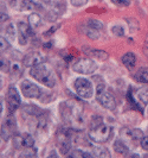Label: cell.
<instances>
[{
  "mask_svg": "<svg viewBox=\"0 0 148 158\" xmlns=\"http://www.w3.org/2000/svg\"><path fill=\"white\" fill-rule=\"evenodd\" d=\"M30 75L33 79L42 82L43 85H45L46 87H54L56 85V79L52 74V71L50 68H47L44 63L38 64L36 67H32L30 70Z\"/></svg>",
  "mask_w": 148,
  "mask_h": 158,
  "instance_id": "obj_1",
  "label": "cell"
},
{
  "mask_svg": "<svg viewBox=\"0 0 148 158\" xmlns=\"http://www.w3.org/2000/svg\"><path fill=\"white\" fill-rule=\"evenodd\" d=\"M96 99L107 110L114 111L116 108V100H115V98L113 96L111 93H109L106 89V86H104L103 82L97 85V88H96Z\"/></svg>",
  "mask_w": 148,
  "mask_h": 158,
  "instance_id": "obj_2",
  "label": "cell"
},
{
  "mask_svg": "<svg viewBox=\"0 0 148 158\" xmlns=\"http://www.w3.org/2000/svg\"><path fill=\"white\" fill-rule=\"evenodd\" d=\"M89 137L90 139H93L94 142L96 143H104L108 140V138L110 137V127L107 125H98L96 127H93L89 131Z\"/></svg>",
  "mask_w": 148,
  "mask_h": 158,
  "instance_id": "obj_3",
  "label": "cell"
},
{
  "mask_svg": "<svg viewBox=\"0 0 148 158\" xmlns=\"http://www.w3.org/2000/svg\"><path fill=\"white\" fill-rule=\"evenodd\" d=\"M72 69L76 73L88 75V74H91L97 69V63L93 60H90V58H81L76 63H74Z\"/></svg>",
  "mask_w": 148,
  "mask_h": 158,
  "instance_id": "obj_4",
  "label": "cell"
},
{
  "mask_svg": "<svg viewBox=\"0 0 148 158\" xmlns=\"http://www.w3.org/2000/svg\"><path fill=\"white\" fill-rule=\"evenodd\" d=\"M74 87H75L77 95L81 98L89 99L93 95V86H91L90 81L86 79H77L74 83Z\"/></svg>",
  "mask_w": 148,
  "mask_h": 158,
  "instance_id": "obj_5",
  "label": "cell"
},
{
  "mask_svg": "<svg viewBox=\"0 0 148 158\" xmlns=\"http://www.w3.org/2000/svg\"><path fill=\"white\" fill-rule=\"evenodd\" d=\"M20 88H22V93L24 96L29 99H37V98H40L42 95V89L37 85L32 83L27 80H24L20 83Z\"/></svg>",
  "mask_w": 148,
  "mask_h": 158,
  "instance_id": "obj_6",
  "label": "cell"
},
{
  "mask_svg": "<svg viewBox=\"0 0 148 158\" xmlns=\"http://www.w3.org/2000/svg\"><path fill=\"white\" fill-rule=\"evenodd\" d=\"M120 135L123 138V140L128 143H132V144H136L139 140H141L143 138V133L139 128H128V127H125V128L121 130Z\"/></svg>",
  "mask_w": 148,
  "mask_h": 158,
  "instance_id": "obj_7",
  "label": "cell"
},
{
  "mask_svg": "<svg viewBox=\"0 0 148 158\" xmlns=\"http://www.w3.org/2000/svg\"><path fill=\"white\" fill-rule=\"evenodd\" d=\"M6 101H7L8 110L11 113H13L20 107V95L17 92V89L14 87H10L6 94Z\"/></svg>",
  "mask_w": 148,
  "mask_h": 158,
  "instance_id": "obj_8",
  "label": "cell"
},
{
  "mask_svg": "<svg viewBox=\"0 0 148 158\" xmlns=\"http://www.w3.org/2000/svg\"><path fill=\"white\" fill-rule=\"evenodd\" d=\"M45 62V56L43 54H40L38 51H32V52H29L24 56L23 58V63L25 67H36L38 64H42Z\"/></svg>",
  "mask_w": 148,
  "mask_h": 158,
  "instance_id": "obj_9",
  "label": "cell"
},
{
  "mask_svg": "<svg viewBox=\"0 0 148 158\" xmlns=\"http://www.w3.org/2000/svg\"><path fill=\"white\" fill-rule=\"evenodd\" d=\"M10 5L16 11H33L38 8V5L32 0H11Z\"/></svg>",
  "mask_w": 148,
  "mask_h": 158,
  "instance_id": "obj_10",
  "label": "cell"
},
{
  "mask_svg": "<svg viewBox=\"0 0 148 158\" xmlns=\"http://www.w3.org/2000/svg\"><path fill=\"white\" fill-rule=\"evenodd\" d=\"M18 29H19V43L22 45H25L27 40L32 36V27L25 23H19L18 24Z\"/></svg>",
  "mask_w": 148,
  "mask_h": 158,
  "instance_id": "obj_11",
  "label": "cell"
},
{
  "mask_svg": "<svg viewBox=\"0 0 148 158\" xmlns=\"http://www.w3.org/2000/svg\"><path fill=\"white\" fill-rule=\"evenodd\" d=\"M58 144H59V150L62 155H66L70 150V139L66 132H63L58 137Z\"/></svg>",
  "mask_w": 148,
  "mask_h": 158,
  "instance_id": "obj_12",
  "label": "cell"
},
{
  "mask_svg": "<svg viewBox=\"0 0 148 158\" xmlns=\"http://www.w3.org/2000/svg\"><path fill=\"white\" fill-rule=\"evenodd\" d=\"M84 52L86 55L91 56V57H95L97 60H101V61H104L108 58V54L103 50H96V49H90V48H84Z\"/></svg>",
  "mask_w": 148,
  "mask_h": 158,
  "instance_id": "obj_13",
  "label": "cell"
},
{
  "mask_svg": "<svg viewBox=\"0 0 148 158\" xmlns=\"http://www.w3.org/2000/svg\"><path fill=\"white\" fill-rule=\"evenodd\" d=\"M122 63L125 64L128 69H133L136 63V57L133 52H127L126 55L122 56Z\"/></svg>",
  "mask_w": 148,
  "mask_h": 158,
  "instance_id": "obj_14",
  "label": "cell"
},
{
  "mask_svg": "<svg viewBox=\"0 0 148 158\" xmlns=\"http://www.w3.org/2000/svg\"><path fill=\"white\" fill-rule=\"evenodd\" d=\"M82 31L86 33V36H88L90 40H98L100 38V31L94 29V27H90L89 25H83L82 27Z\"/></svg>",
  "mask_w": 148,
  "mask_h": 158,
  "instance_id": "obj_15",
  "label": "cell"
},
{
  "mask_svg": "<svg viewBox=\"0 0 148 158\" xmlns=\"http://www.w3.org/2000/svg\"><path fill=\"white\" fill-rule=\"evenodd\" d=\"M135 79L140 83H148V68H141L135 74Z\"/></svg>",
  "mask_w": 148,
  "mask_h": 158,
  "instance_id": "obj_16",
  "label": "cell"
},
{
  "mask_svg": "<svg viewBox=\"0 0 148 158\" xmlns=\"http://www.w3.org/2000/svg\"><path fill=\"white\" fill-rule=\"evenodd\" d=\"M91 156L97 158H109L110 153L109 151L107 150V149H104V148H95V149H93Z\"/></svg>",
  "mask_w": 148,
  "mask_h": 158,
  "instance_id": "obj_17",
  "label": "cell"
},
{
  "mask_svg": "<svg viewBox=\"0 0 148 158\" xmlns=\"http://www.w3.org/2000/svg\"><path fill=\"white\" fill-rule=\"evenodd\" d=\"M42 23V19L38 13H32L31 16H29V25L31 26L32 29H36Z\"/></svg>",
  "mask_w": 148,
  "mask_h": 158,
  "instance_id": "obj_18",
  "label": "cell"
},
{
  "mask_svg": "<svg viewBox=\"0 0 148 158\" xmlns=\"http://www.w3.org/2000/svg\"><path fill=\"white\" fill-rule=\"evenodd\" d=\"M114 150H115V152H117V153L126 155V153L128 152V148H127V145H126L122 140H116V142L114 143Z\"/></svg>",
  "mask_w": 148,
  "mask_h": 158,
  "instance_id": "obj_19",
  "label": "cell"
},
{
  "mask_svg": "<svg viewBox=\"0 0 148 158\" xmlns=\"http://www.w3.org/2000/svg\"><path fill=\"white\" fill-rule=\"evenodd\" d=\"M4 126L7 128L8 131L12 133L13 131H16V128H17V125H16V120H14V118L12 117H7L6 118V120H5V124H4Z\"/></svg>",
  "mask_w": 148,
  "mask_h": 158,
  "instance_id": "obj_20",
  "label": "cell"
},
{
  "mask_svg": "<svg viewBox=\"0 0 148 158\" xmlns=\"http://www.w3.org/2000/svg\"><path fill=\"white\" fill-rule=\"evenodd\" d=\"M86 25H89L90 27H94V29H96L98 31H101L102 29H103V23L100 22V20H97V19H89L86 22Z\"/></svg>",
  "mask_w": 148,
  "mask_h": 158,
  "instance_id": "obj_21",
  "label": "cell"
},
{
  "mask_svg": "<svg viewBox=\"0 0 148 158\" xmlns=\"http://www.w3.org/2000/svg\"><path fill=\"white\" fill-rule=\"evenodd\" d=\"M23 144H24V148H29V149L33 148V146H34V139H33V137L30 135H24Z\"/></svg>",
  "mask_w": 148,
  "mask_h": 158,
  "instance_id": "obj_22",
  "label": "cell"
},
{
  "mask_svg": "<svg viewBox=\"0 0 148 158\" xmlns=\"http://www.w3.org/2000/svg\"><path fill=\"white\" fill-rule=\"evenodd\" d=\"M138 98L143 105L148 103V89H141L138 93Z\"/></svg>",
  "mask_w": 148,
  "mask_h": 158,
  "instance_id": "obj_23",
  "label": "cell"
},
{
  "mask_svg": "<svg viewBox=\"0 0 148 158\" xmlns=\"http://www.w3.org/2000/svg\"><path fill=\"white\" fill-rule=\"evenodd\" d=\"M111 32H113V35L118 36V37H122V36L125 35V30H123V27H122V26H120V25H115V26H113V27H111Z\"/></svg>",
  "mask_w": 148,
  "mask_h": 158,
  "instance_id": "obj_24",
  "label": "cell"
},
{
  "mask_svg": "<svg viewBox=\"0 0 148 158\" xmlns=\"http://www.w3.org/2000/svg\"><path fill=\"white\" fill-rule=\"evenodd\" d=\"M57 15H58V13L56 12L55 10H52V8H51L50 11H47V12H46L45 19H46V20H49V22H55L56 19H57V17H58Z\"/></svg>",
  "mask_w": 148,
  "mask_h": 158,
  "instance_id": "obj_25",
  "label": "cell"
},
{
  "mask_svg": "<svg viewBox=\"0 0 148 158\" xmlns=\"http://www.w3.org/2000/svg\"><path fill=\"white\" fill-rule=\"evenodd\" d=\"M127 22L129 23L130 32L138 31V30H139V22H138L136 19H127Z\"/></svg>",
  "mask_w": 148,
  "mask_h": 158,
  "instance_id": "obj_26",
  "label": "cell"
},
{
  "mask_svg": "<svg viewBox=\"0 0 148 158\" xmlns=\"http://www.w3.org/2000/svg\"><path fill=\"white\" fill-rule=\"evenodd\" d=\"M6 35H7V38L10 40H14V29H13L12 25H8L6 27Z\"/></svg>",
  "mask_w": 148,
  "mask_h": 158,
  "instance_id": "obj_27",
  "label": "cell"
},
{
  "mask_svg": "<svg viewBox=\"0 0 148 158\" xmlns=\"http://www.w3.org/2000/svg\"><path fill=\"white\" fill-rule=\"evenodd\" d=\"M89 0H70L71 5L75 6V7H81L83 5H86Z\"/></svg>",
  "mask_w": 148,
  "mask_h": 158,
  "instance_id": "obj_28",
  "label": "cell"
},
{
  "mask_svg": "<svg viewBox=\"0 0 148 158\" xmlns=\"http://www.w3.org/2000/svg\"><path fill=\"white\" fill-rule=\"evenodd\" d=\"M71 157H89V156H91V155H89V153H86V152H82V151H74V152H71L70 153Z\"/></svg>",
  "mask_w": 148,
  "mask_h": 158,
  "instance_id": "obj_29",
  "label": "cell"
},
{
  "mask_svg": "<svg viewBox=\"0 0 148 158\" xmlns=\"http://www.w3.org/2000/svg\"><path fill=\"white\" fill-rule=\"evenodd\" d=\"M0 48H1V52H2V51H5V50L8 48L7 40H5V38H2V37H1V40H0Z\"/></svg>",
  "mask_w": 148,
  "mask_h": 158,
  "instance_id": "obj_30",
  "label": "cell"
},
{
  "mask_svg": "<svg viewBox=\"0 0 148 158\" xmlns=\"http://www.w3.org/2000/svg\"><path fill=\"white\" fill-rule=\"evenodd\" d=\"M141 146H142L143 150L148 151V137H143L141 139Z\"/></svg>",
  "mask_w": 148,
  "mask_h": 158,
  "instance_id": "obj_31",
  "label": "cell"
},
{
  "mask_svg": "<svg viewBox=\"0 0 148 158\" xmlns=\"http://www.w3.org/2000/svg\"><path fill=\"white\" fill-rule=\"evenodd\" d=\"M111 1L117 6H127L129 4V1H126V0H111Z\"/></svg>",
  "mask_w": 148,
  "mask_h": 158,
  "instance_id": "obj_32",
  "label": "cell"
},
{
  "mask_svg": "<svg viewBox=\"0 0 148 158\" xmlns=\"http://www.w3.org/2000/svg\"><path fill=\"white\" fill-rule=\"evenodd\" d=\"M143 51H145L146 56L148 57V37L146 38V40H145V45H143Z\"/></svg>",
  "mask_w": 148,
  "mask_h": 158,
  "instance_id": "obj_33",
  "label": "cell"
},
{
  "mask_svg": "<svg viewBox=\"0 0 148 158\" xmlns=\"http://www.w3.org/2000/svg\"><path fill=\"white\" fill-rule=\"evenodd\" d=\"M7 18V16H6V13H2V11H1V22H4L5 19Z\"/></svg>",
  "mask_w": 148,
  "mask_h": 158,
  "instance_id": "obj_34",
  "label": "cell"
},
{
  "mask_svg": "<svg viewBox=\"0 0 148 158\" xmlns=\"http://www.w3.org/2000/svg\"><path fill=\"white\" fill-rule=\"evenodd\" d=\"M126 1H130V0H126Z\"/></svg>",
  "mask_w": 148,
  "mask_h": 158,
  "instance_id": "obj_35",
  "label": "cell"
}]
</instances>
